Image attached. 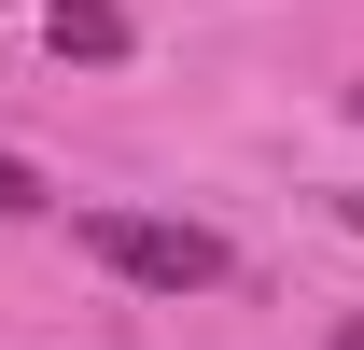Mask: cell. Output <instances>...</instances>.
<instances>
[{
  "label": "cell",
  "mask_w": 364,
  "mask_h": 350,
  "mask_svg": "<svg viewBox=\"0 0 364 350\" xmlns=\"http://www.w3.org/2000/svg\"><path fill=\"white\" fill-rule=\"evenodd\" d=\"M350 112H364V85H350Z\"/></svg>",
  "instance_id": "cell-6"
},
{
  "label": "cell",
  "mask_w": 364,
  "mask_h": 350,
  "mask_svg": "<svg viewBox=\"0 0 364 350\" xmlns=\"http://www.w3.org/2000/svg\"><path fill=\"white\" fill-rule=\"evenodd\" d=\"M43 43H56V70H112L140 28H127V0H56V14H43Z\"/></svg>",
  "instance_id": "cell-2"
},
{
  "label": "cell",
  "mask_w": 364,
  "mask_h": 350,
  "mask_svg": "<svg viewBox=\"0 0 364 350\" xmlns=\"http://www.w3.org/2000/svg\"><path fill=\"white\" fill-rule=\"evenodd\" d=\"M112 280H140V295H225L238 280V253L210 238V224H182V211H85L70 224Z\"/></svg>",
  "instance_id": "cell-1"
},
{
  "label": "cell",
  "mask_w": 364,
  "mask_h": 350,
  "mask_svg": "<svg viewBox=\"0 0 364 350\" xmlns=\"http://www.w3.org/2000/svg\"><path fill=\"white\" fill-rule=\"evenodd\" d=\"M336 350H364V308H350V322H336Z\"/></svg>",
  "instance_id": "cell-5"
},
{
  "label": "cell",
  "mask_w": 364,
  "mask_h": 350,
  "mask_svg": "<svg viewBox=\"0 0 364 350\" xmlns=\"http://www.w3.org/2000/svg\"><path fill=\"white\" fill-rule=\"evenodd\" d=\"M336 224H350V238H364V196H336Z\"/></svg>",
  "instance_id": "cell-4"
},
{
  "label": "cell",
  "mask_w": 364,
  "mask_h": 350,
  "mask_svg": "<svg viewBox=\"0 0 364 350\" xmlns=\"http://www.w3.org/2000/svg\"><path fill=\"white\" fill-rule=\"evenodd\" d=\"M28 211H56V182L28 169V154H14V140H0V224H28Z\"/></svg>",
  "instance_id": "cell-3"
}]
</instances>
